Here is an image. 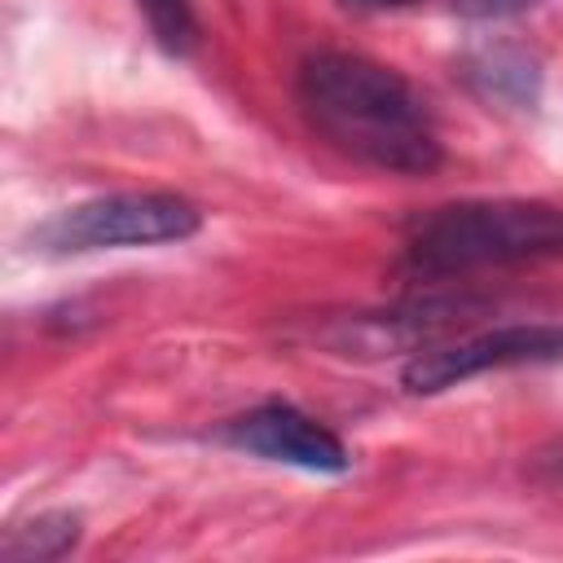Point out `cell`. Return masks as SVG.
I'll use <instances>...</instances> for the list:
<instances>
[{"label":"cell","mask_w":563,"mask_h":563,"mask_svg":"<svg viewBox=\"0 0 563 563\" xmlns=\"http://www.w3.org/2000/svg\"><path fill=\"white\" fill-rule=\"evenodd\" d=\"M295 97L308 128L330 150L365 167L427 176L444 163L427 101L383 62L356 53H312L299 66Z\"/></svg>","instance_id":"6da1fadb"},{"label":"cell","mask_w":563,"mask_h":563,"mask_svg":"<svg viewBox=\"0 0 563 563\" xmlns=\"http://www.w3.org/2000/svg\"><path fill=\"white\" fill-rule=\"evenodd\" d=\"M563 255V207L532 198L449 202L418 216L405 233V268L418 277H453L471 268L537 264Z\"/></svg>","instance_id":"7a4b0ae2"},{"label":"cell","mask_w":563,"mask_h":563,"mask_svg":"<svg viewBox=\"0 0 563 563\" xmlns=\"http://www.w3.org/2000/svg\"><path fill=\"white\" fill-rule=\"evenodd\" d=\"M202 224V211L180 194H106L66 207L40 229L48 251H106V246H158L185 242Z\"/></svg>","instance_id":"3957f363"},{"label":"cell","mask_w":563,"mask_h":563,"mask_svg":"<svg viewBox=\"0 0 563 563\" xmlns=\"http://www.w3.org/2000/svg\"><path fill=\"white\" fill-rule=\"evenodd\" d=\"M563 356V325H497L488 334L449 343V347H427L413 352V361L405 365V387L418 396L444 391L462 378H475L484 369H506V365H523V361H554Z\"/></svg>","instance_id":"277c9868"},{"label":"cell","mask_w":563,"mask_h":563,"mask_svg":"<svg viewBox=\"0 0 563 563\" xmlns=\"http://www.w3.org/2000/svg\"><path fill=\"white\" fill-rule=\"evenodd\" d=\"M224 440L264 462H286V466H303V471H347L343 440L286 400H268V405L233 418Z\"/></svg>","instance_id":"5b68a950"},{"label":"cell","mask_w":563,"mask_h":563,"mask_svg":"<svg viewBox=\"0 0 563 563\" xmlns=\"http://www.w3.org/2000/svg\"><path fill=\"white\" fill-rule=\"evenodd\" d=\"M79 541V515L70 510H44L26 523H13L0 541V559L9 563H44V559H62L70 545Z\"/></svg>","instance_id":"8992f818"},{"label":"cell","mask_w":563,"mask_h":563,"mask_svg":"<svg viewBox=\"0 0 563 563\" xmlns=\"http://www.w3.org/2000/svg\"><path fill=\"white\" fill-rule=\"evenodd\" d=\"M136 4H141L154 40L163 44V53L185 57L198 44V18H194L189 0H136Z\"/></svg>","instance_id":"52a82bcc"},{"label":"cell","mask_w":563,"mask_h":563,"mask_svg":"<svg viewBox=\"0 0 563 563\" xmlns=\"http://www.w3.org/2000/svg\"><path fill=\"white\" fill-rule=\"evenodd\" d=\"M532 466H537L541 475L563 479V435H554L550 444H541V449H537V457H532Z\"/></svg>","instance_id":"ba28073f"},{"label":"cell","mask_w":563,"mask_h":563,"mask_svg":"<svg viewBox=\"0 0 563 563\" xmlns=\"http://www.w3.org/2000/svg\"><path fill=\"white\" fill-rule=\"evenodd\" d=\"M466 13H515V9H523V4H532V0H457Z\"/></svg>","instance_id":"9c48e42d"},{"label":"cell","mask_w":563,"mask_h":563,"mask_svg":"<svg viewBox=\"0 0 563 563\" xmlns=\"http://www.w3.org/2000/svg\"><path fill=\"white\" fill-rule=\"evenodd\" d=\"M347 4H356V9H405L413 0H347Z\"/></svg>","instance_id":"30bf717a"}]
</instances>
